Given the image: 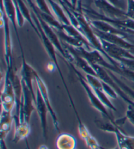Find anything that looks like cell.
I'll return each instance as SVG.
<instances>
[{
	"label": "cell",
	"instance_id": "obj_23",
	"mask_svg": "<svg viewBox=\"0 0 134 149\" xmlns=\"http://www.w3.org/2000/svg\"><path fill=\"white\" fill-rule=\"evenodd\" d=\"M59 2H61V3H62L66 5L67 6L69 7V8H70V9H74L73 8V7H72V5H71V3H70V2H69V1H68V0H59ZM74 10H75V9H74Z\"/></svg>",
	"mask_w": 134,
	"mask_h": 149
},
{
	"label": "cell",
	"instance_id": "obj_28",
	"mask_svg": "<svg viewBox=\"0 0 134 149\" xmlns=\"http://www.w3.org/2000/svg\"><path fill=\"white\" fill-rule=\"evenodd\" d=\"M132 18H133V20H134V15H133V17H132Z\"/></svg>",
	"mask_w": 134,
	"mask_h": 149
},
{
	"label": "cell",
	"instance_id": "obj_21",
	"mask_svg": "<svg viewBox=\"0 0 134 149\" xmlns=\"http://www.w3.org/2000/svg\"><path fill=\"white\" fill-rule=\"evenodd\" d=\"M107 1H109L111 3L115 5V6L119 7V8L122 7V2L120 0H107Z\"/></svg>",
	"mask_w": 134,
	"mask_h": 149
},
{
	"label": "cell",
	"instance_id": "obj_4",
	"mask_svg": "<svg viewBox=\"0 0 134 149\" xmlns=\"http://www.w3.org/2000/svg\"><path fill=\"white\" fill-rule=\"evenodd\" d=\"M94 3L101 14L113 20H124L129 18L126 11L112 5L107 0H94Z\"/></svg>",
	"mask_w": 134,
	"mask_h": 149
},
{
	"label": "cell",
	"instance_id": "obj_22",
	"mask_svg": "<svg viewBox=\"0 0 134 149\" xmlns=\"http://www.w3.org/2000/svg\"><path fill=\"white\" fill-rule=\"evenodd\" d=\"M47 69L49 71H53L55 69H57V68H56V65H55V63L53 62H50L49 64H48Z\"/></svg>",
	"mask_w": 134,
	"mask_h": 149
},
{
	"label": "cell",
	"instance_id": "obj_16",
	"mask_svg": "<svg viewBox=\"0 0 134 149\" xmlns=\"http://www.w3.org/2000/svg\"><path fill=\"white\" fill-rule=\"evenodd\" d=\"M94 92L95 94L97 95L98 97L100 100L104 105H105L107 108H109L110 109L114 111H117V109L114 107V105L111 103V100L109 99L108 95H107L103 90H99V89H92Z\"/></svg>",
	"mask_w": 134,
	"mask_h": 149
},
{
	"label": "cell",
	"instance_id": "obj_26",
	"mask_svg": "<svg viewBox=\"0 0 134 149\" xmlns=\"http://www.w3.org/2000/svg\"><path fill=\"white\" fill-rule=\"evenodd\" d=\"M39 149H49V148H48L46 145H41L39 147Z\"/></svg>",
	"mask_w": 134,
	"mask_h": 149
},
{
	"label": "cell",
	"instance_id": "obj_17",
	"mask_svg": "<svg viewBox=\"0 0 134 149\" xmlns=\"http://www.w3.org/2000/svg\"><path fill=\"white\" fill-rule=\"evenodd\" d=\"M84 141L86 145L90 149H100L101 148V146L99 144L98 141L91 134L86 138Z\"/></svg>",
	"mask_w": 134,
	"mask_h": 149
},
{
	"label": "cell",
	"instance_id": "obj_1",
	"mask_svg": "<svg viewBox=\"0 0 134 149\" xmlns=\"http://www.w3.org/2000/svg\"><path fill=\"white\" fill-rule=\"evenodd\" d=\"M71 68H73L75 73L77 74V76L79 77L80 84H81L82 87L84 88V89L85 90L86 92H87L88 97L90 100L91 105H92L96 110H98L100 113H101V114H102L105 118H106L107 120H108L109 121L111 122L112 123H113L114 124L116 125V126H117L116 124V120H115L113 117L111 116V114L108 113L105 105H104L103 103L101 102L100 100L98 97V96L96 95L94 92V90H92V88L90 87V85L88 84L87 81H86L84 77H83V76L80 73L79 71L77 70L73 65H72V63H71Z\"/></svg>",
	"mask_w": 134,
	"mask_h": 149
},
{
	"label": "cell",
	"instance_id": "obj_15",
	"mask_svg": "<svg viewBox=\"0 0 134 149\" xmlns=\"http://www.w3.org/2000/svg\"><path fill=\"white\" fill-rule=\"evenodd\" d=\"M13 121H14V118H13V116H12V113L1 110V129H0L1 139H5L6 138L7 135L11 129L12 122Z\"/></svg>",
	"mask_w": 134,
	"mask_h": 149
},
{
	"label": "cell",
	"instance_id": "obj_6",
	"mask_svg": "<svg viewBox=\"0 0 134 149\" xmlns=\"http://www.w3.org/2000/svg\"><path fill=\"white\" fill-rule=\"evenodd\" d=\"M1 28L4 29L5 31V58L6 62L7 69H12L13 68V54L12 45L10 41V36L9 27V19L7 17L5 10L1 6Z\"/></svg>",
	"mask_w": 134,
	"mask_h": 149
},
{
	"label": "cell",
	"instance_id": "obj_2",
	"mask_svg": "<svg viewBox=\"0 0 134 149\" xmlns=\"http://www.w3.org/2000/svg\"><path fill=\"white\" fill-rule=\"evenodd\" d=\"M22 105H21L19 118H18V123L20 122H26L29 124L31 115L33 112L36 109L34 106L35 100L33 97V95L30 92V90L26 85V84L22 81Z\"/></svg>",
	"mask_w": 134,
	"mask_h": 149
},
{
	"label": "cell",
	"instance_id": "obj_29",
	"mask_svg": "<svg viewBox=\"0 0 134 149\" xmlns=\"http://www.w3.org/2000/svg\"><path fill=\"white\" fill-rule=\"evenodd\" d=\"M130 1V0H126V1H127V3H128V1Z\"/></svg>",
	"mask_w": 134,
	"mask_h": 149
},
{
	"label": "cell",
	"instance_id": "obj_11",
	"mask_svg": "<svg viewBox=\"0 0 134 149\" xmlns=\"http://www.w3.org/2000/svg\"><path fill=\"white\" fill-rule=\"evenodd\" d=\"M56 147L57 149H77V140L73 135L63 133L56 139Z\"/></svg>",
	"mask_w": 134,
	"mask_h": 149
},
{
	"label": "cell",
	"instance_id": "obj_18",
	"mask_svg": "<svg viewBox=\"0 0 134 149\" xmlns=\"http://www.w3.org/2000/svg\"><path fill=\"white\" fill-rule=\"evenodd\" d=\"M102 85L103 91L108 95V97L112 98V99H117L119 95L117 94V92H115V90L109 84L102 81Z\"/></svg>",
	"mask_w": 134,
	"mask_h": 149
},
{
	"label": "cell",
	"instance_id": "obj_27",
	"mask_svg": "<svg viewBox=\"0 0 134 149\" xmlns=\"http://www.w3.org/2000/svg\"><path fill=\"white\" fill-rule=\"evenodd\" d=\"M100 149H107V148H104V147H101V148H100ZM112 149H120V148H119V146L117 145L116 147L114 148H112Z\"/></svg>",
	"mask_w": 134,
	"mask_h": 149
},
{
	"label": "cell",
	"instance_id": "obj_14",
	"mask_svg": "<svg viewBox=\"0 0 134 149\" xmlns=\"http://www.w3.org/2000/svg\"><path fill=\"white\" fill-rule=\"evenodd\" d=\"M46 1L51 7L54 14L57 18V20H58V22L61 25H71L70 21L60 4H58L53 0H46Z\"/></svg>",
	"mask_w": 134,
	"mask_h": 149
},
{
	"label": "cell",
	"instance_id": "obj_5",
	"mask_svg": "<svg viewBox=\"0 0 134 149\" xmlns=\"http://www.w3.org/2000/svg\"><path fill=\"white\" fill-rule=\"evenodd\" d=\"M100 39V43L106 54L112 59L120 62L123 59H132L134 60V55L130 52L129 50L125 49L117 45L110 43L103 39Z\"/></svg>",
	"mask_w": 134,
	"mask_h": 149
},
{
	"label": "cell",
	"instance_id": "obj_10",
	"mask_svg": "<svg viewBox=\"0 0 134 149\" xmlns=\"http://www.w3.org/2000/svg\"><path fill=\"white\" fill-rule=\"evenodd\" d=\"M92 29L95 35L97 36L98 38L105 40L107 42H109L110 43L117 45V46L122 47L125 49L131 50L134 49L133 44L131 43V42L128 41L126 39L123 38L122 37L115 35H111V34H106L101 32V31L96 30V29L93 28Z\"/></svg>",
	"mask_w": 134,
	"mask_h": 149
},
{
	"label": "cell",
	"instance_id": "obj_13",
	"mask_svg": "<svg viewBox=\"0 0 134 149\" xmlns=\"http://www.w3.org/2000/svg\"><path fill=\"white\" fill-rule=\"evenodd\" d=\"M31 132L30 124L26 122L15 124V130L13 142L17 143L20 141L26 139Z\"/></svg>",
	"mask_w": 134,
	"mask_h": 149
},
{
	"label": "cell",
	"instance_id": "obj_19",
	"mask_svg": "<svg viewBox=\"0 0 134 149\" xmlns=\"http://www.w3.org/2000/svg\"><path fill=\"white\" fill-rule=\"evenodd\" d=\"M126 117L134 126V108L130 105H128V109L126 113Z\"/></svg>",
	"mask_w": 134,
	"mask_h": 149
},
{
	"label": "cell",
	"instance_id": "obj_3",
	"mask_svg": "<svg viewBox=\"0 0 134 149\" xmlns=\"http://www.w3.org/2000/svg\"><path fill=\"white\" fill-rule=\"evenodd\" d=\"M1 106L3 111L12 113L16 106V95L14 87L9 74L5 73L3 88L1 92Z\"/></svg>",
	"mask_w": 134,
	"mask_h": 149
},
{
	"label": "cell",
	"instance_id": "obj_9",
	"mask_svg": "<svg viewBox=\"0 0 134 149\" xmlns=\"http://www.w3.org/2000/svg\"><path fill=\"white\" fill-rule=\"evenodd\" d=\"M37 74V73L35 71L34 69L26 62L24 56L22 53V70H21L20 71V78L21 80L26 84L29 90H30L31 93L33 95L35 102H36V94L34 90L32 81L35 80Z\"/></svg>",
	"mask_w": 134,
	"mask_h": 149
},
{
	"label": "cell",
	"instance_id": "obj_7",
	"mask_svg": "<svg viewBox=\"0 0 134 149\" xmlns=\"http://www.w3.org/2000/svg\"><path fill=\"white\" fill-rule=\"evenodd\" d=\"M36 98L35 102L36 109L38 114L41 126L43 132V137H44L45 141H47L48 139V130H47V113H49V110L47 107L45 102L43 98L42 95L40 93L39 89L37 88L36 90Z\"/></svg>",
	"mask_w": 134,
	"mask_h": 149
},
{
	"label": "cell",
	"instance_id": "obj_24",
	"mask_svg": "<svg viewBox=\"0 0 134 149\" xmlns=\"http://www.w3.org/2000/svg\"><path fill=\"white\" fill-rule=\"evenodd\" d=\"M79 1V0H70L71 4L75 10L77 9V5H78Z\"/></svg>",
	"mask_w": 134,
	"mask_h": 149
},
{
	"label": "cell",
	"instance_id": "obj_20",
	"mask_svg": "<svg viewBox=\"0 0 134 149\" xmlns=\"http://www.w3.org/2000/svg\"><path fill=\"white\" fill-rule=\"evenodd\" d=\"M127 15L130 18H132L134 15V0H130L127 3Z\"/></svg>",
	"mask_w": 134,
	"mask_h": 149
},
{
	"label": "cell",
	"instance_id": "obj_8",
	"mask_svg": "<svg viewBox=\"0 0 134 149\" xmlns=\"http://www.w3.org/2000/svg\"><path fill=\"white\" fill-rule=\"evenodd\" d=\"M35 81L36 82L37 88L39 89L43 98L45 104H46L48 108V110H49V113H50V116H51L52 118L53 124L54 126L55 129L58 133H60V127H59V122L58 120V117L56 116V114L54 110V109L52 108V106L51 105V103H50L49 92H48V89L46 84H45L43 80L41 78V77L39 75L38 73L36 74V78H35Z\"/></svg>",
	"mask_w": 134,
	"mask_h": 149
},
{
	"label": "cell",
	"instance_id": "obj_25",
	"mask_svg": "<svg viewBox=\"0 0 134 149\" xmlns=\"http://www.w3.org/2000/svg\"><path fill=\"white\" fill-rule=\"evenodd\" d=\"M1 149H7L5 139H1Z\"/></svg>",
	"mask_w": 134,
	"mask_h": 149
},
{
	"label": "cell",
	"instance_id": "obj_12",
	"mask_svg": "<svg viewBox=\"0 0 134 149\" xmlns=\"http://www.w3.org/2000/svg\"><path fill=\"white\" fill-rule=\"evenodd\" d=\"M1 6L5 10L8 19L11 22L12 25L14 28L15 30L17 33V37L18 39V42L20 43L19 36L17 33V17H16V8L14 2L13 0H2V5Z\"/></svg>",
	"mask_w": 134,
	"mask_h": 149
}]
</instances>
